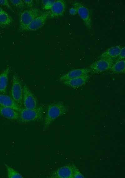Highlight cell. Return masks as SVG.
I'll list each match as a JSON object with an SVG mask.
<instances>
[{"instance_id": "cell-1", "label": "cell", "mask_w": 125, "mask_h": 178, "mask_svg": "<svg viewBox=\"0 0 125 178\" xmlns=\"http://www.w3.org/2000/svg\"><path fill=\"white\" fill-rule=\"evenodd\" d=\"M68 110V106L62 102L48 104L44 116L43 129H47L55 120L66 114Z\"/></svg>"}, {"instance_id": "cell-2", "label": "cell", "mask_w": 125, "mask_h": 178, "mask_svg": "<svg viewBox=\"0 0 125 178\" xmlns=\"http://www.w3.org/2000/svg\"><path fill=\"white\" fill-rule=\"evenodd\" d=\"M19 112L20 122L26 123L42 119L45 114V106L42 104L34 108L27 109L22 108Z\"/></svg>"}, {"instance_id": "cell-3", "label": "cell", "mask_w": 125, "mask_h": 178, "mask_svg": "<svg viewBox=\"0 0 125 178\" xmlns=\"http://www.w3.org/2000/svg\"><path fill=\"white\" fill-rule=\"evenodd\" d=\"M41 13L39 10L33 7L21 12L19 17L20 31H23L35 18Z\"/></svg>"}, {"instance_id": "cell-4", "label": "cell", "mask_w": 125, "mask_h": 178, "mask_svg": "<svg viewBox=\"0 0 125 178\" xmlns=\"http://www.w3.org/2000/svg\"><path fill=\"white\" fill-rule=\"evenodd\" d=\"M71 3L76 9L77 13L83 21L88 29L91 31L92 29V20L89 9L82 3L78 1L71 2Z\"/></svg>"}, {"instance_id": "cell-5", "label": "cell", "mask_w": 125, "mask_h": 178, "mask_svg": "<svg viewBox=\"0 0 125 178\" xmlns=\"http://www.w3.org/2000/svg\"><path fill=\"white\" fill-rule=\"evenodd\" d=\"M11 94L13 100L22 107L23 105V86L18 76L15 74L12 77Z\"/></svg>"}, {"instance_id": "cell-6", "label": "cell", "mask_w": 125, "mask_h": 178, "mask_svg": "<svg viewBox=\"0 0 125 178\" xmlns=\"http://www.w3.org/2000/svg\"><path fill=\"white\" fill-rule=\"evenodd\" d=\"M114 62L112 59L99 58L90 65L89 68L93 73H101L109 70Z\"/></svg>"}, {"instance_id": "cell-7", "label": "cell", "mask_w": 125, "mask_h": 178, "mask_svg": "<svg viewBox=\"0 0 125 178\" xmlns=\"http://www.w3.org/2000/svg\"><path fill=\"white\" fill-rule=\"evenodd\" d=\"M23 105L27 109L34 108L38 106L37 100L26 85L23 86Z\"/></svg>"}, {"instance_id": "cell-8", "label": "cell", "mask_w": 125, "mask_h": 178, "mask_svg": "<svg viewBox=\"0 0 125 178\" xmlns=\"http://www.w3.org/2000/svg\"><path fill=\"white\" fill-rule=\"evenodd\" d=\"M72 164L60 167L52 171L50 174L49 178H73Z\"/></svg>"}, {"instance_id": "cell-9", "label": "cell", "mask_w": 125, "mask_h": 178, "mask_svg": "<svg viewBox=\"0 0 125 178\" xmlns=\"http://www.w3.org/2000/svg\"><path fill=\"white\" fill-rule=\"evenodd\" d=\"M48 11L42 13L35 18L23 31H35L42 27L48 17Z\"/></svg>"}, {"instance_id": "cell-10", "label": "cell", "mask_w": 125, "mask_h": 178, "mask_svg": "<svg viewBox=\"0 0 125 178\" xmlns=\"http://www.w3.org/2000/svg\"><path fill=\"white\" fill-rule=\"evenodd\" d=\"M66 5V2L64 0H55L50 10L48 11V17L53 18L62 16L65 11Z\"/></svg>"}, {"instance_id": "cell-11", "label": "cell", "mask_w": 125, "mask_h": 178, "mask_svg": "<svg viewBox=\"0 0 125 178\" xmlns=\"http://www.w3.org/2000/svg\"><path fill=\"white\" fill-rule=\"evenodd\" d=\"M90 75L87 74L62 82L63 84L73 88H78L85 85L88 81Z\"/></svg>"}, {"instance_id": "cell-12", "label": "cell", "mask_w": 125, "mask_h": 178, "mask_svg": "<svg viewBox=\"0 0 125 178\" xmlns=\"http://www.w3.org/2000/svg\"><path fill=\"white\" fill-rule=\"evenodd\" d=\"M91 72L89 68H78L73 69L62 75L59 78L60 82L68 80L89 74Z\"/></svg>"}, {"instance_id": "cell-13", "label": "cell", "mask_w": 125, "mask_h": 178, "mask_svg": "<svg viewBox=\"0 0 125 178\" xmlns=\"http://www.w3.org/2000/svg\"><path fill=\"white\" fill-rule=\"evenodd\" d=\"M0 105L11 108L18 112L22 108L10 96L3 94H0Z\"/></svg>"}, {"instance_id": "cell-14", "label": "cell", "mask_w": 125, "mask_h": 178, "mask_svg": "<svg viewBox=\"0 0 125 178\" xmlns=\"http://www.w3.org/2000/svg\"><path fill=\"white\" fill-rule=\"evenodd\" d=\"M0 115L6 118L18 121L19 112L12 108L0 105Z\"/></svg>"}, {"instance_id": "cell-15", "label": "cell", "mask_w": 125, "mask_h": 178, "mask_svg": "<svg viewBox=\"0 0 125 178\" xmlns=\"http://www.w3.org/2000/svg\"><path fill=\"white\" fill-rule=\"evenodd\" d=\"M122 47L120 45L112 47L103 52L99 58H108L114 59L118 57Z\"/></svg>"}, {"instance_id": "cell-16", "label": "cell", "mask_w": 125, "mask_h": 178, "mask_svg": "<svg viewBox=\"0 0 125 178\" xmlns=\"http://www.w3.org/2000/svg\"><path fill=\"white\" fill-rule=\"evenodd\" d=\"M10 68L8 67L0 74V92H6L8 82V75L10 72Z\"/></svg>"}, {"instance_id": "cell-17", "label": "cell", "mask_w": 125, "mask_h": 178, "mask_svg": "<svg viewBox=\"0 0 125 178\" xmlns=\"http://www.w3.org/2000/svg\"><path fill=\"white\" fill-rule=\"evenodd\" d=\"M112 73L119 74L124 73L125 72V61L124 60H118L114 62L109 70Z\"/></svg>"}, {"instance_id": "cell-18", "label": "cell", "mask_w": 125, "mask_h": 178, "mask_svg": "<svg viewBox=\"0 0 125 178\" xmlns=\"http://www.w3.org/2000/svg\"><path fill=\"white\" fill-rule=\"evenodd\" d=\"M12 22L11 17L4 11L0 14V26L6 27L11 24Z\"/></svg>"}, {"instance_id": "cell-19", "label": "cell", "mask_w": 125, "mask_h": 178, "mask_svg": "<svg viewBox=\"0 0 125 178\" xmlns=\"http://www.w3.org/2000/svg\"><path fill=\"white\" fill-rule=\"evenodd\" d=\"M4 165L7 171L8 178H23L22 176L16 170L6 163Z\"/></svg>"}, {"instance_id": "cell-20", "label": "cell", "mask_w": 125, "mask_h": 178, "mask_svg": "<svg viewBox=\"0 0 125 178\" xmlns=\"http://www.w3.org/2000/svg\"><path fill=\"white\" fill-rule=\"evenodd\" d=\"M72 164L73 170V178H84V176L81 173L76 165L73 163Z\"/></svg>"}, {"instance_id": "cell-21", "label": "cell", "mask_w": 125, "mask_h": 178, "mask_svg": "<svg viewBox=\"0 0 125 178\" xmlns=\"http://www.w3.org/2000/svg\"><path fill=\"white\" fill-rule=\"evenodd\" d=\"M11 3L15 7L19 8H23L25 7V4L23 0H11Z\"/></svg>"}, {"instance_id": "cell-22", "label": "cell", "mask_w": 125, "mask_h": 178, "mask_svg": "<svg viewBox=\"0 0 125 178\" xmlns=\"http://www.w3.org/2000/svg\"><path fill=\"white\" fill-rule=\"evenodd\" d=\"M55 0H42V3L43 8L45 10H49L51 8Z\"/></svg>"}, {"instance_id": "cell-23", "label": "cell", "mask_w": 125, "mask_h": 178, "mask_svg": "<svg viewBox=\"0 0 125 178\" xmlns=\"http://www.w3.org/2000/svg\"><path fill=\"white\" fill-rule=\"evenodd\" d=\"M125 57V47H122L119 55L118 57V60H124Z\"/></svg>"}, {"instance_id": "cell-24", "label": "cell", "mask_w": 125, "mask_h": 178, "mask_svg": "<svg viewBox=\"0 0 125 178\" xmlns=\"http://www.w3.org/2000/svg\"><path fill=\"white\" fill-rule=\"evenodd\" d=\"M0 4L4 6L10 10L12 11L8 1L7 0H0Z\"/></svg>"}, {"instance_id": "cell-25", "label": "cell", "mask_w": 125, "mask_h": 178, "mask_svg": "<svg viewBox=\"0 0 125 178\" xmlns=\"http://www.w3.org/2000/svg\"><path fill=\"white\" fill-rule=\"evenodd\" d=\"M25 5L26 4L28 7L31 8H33L34 3L33 2L32 0H23Z\"/></svg>"}, {"instance_id": "cell-26", "label": "cell", "mask_w": 125, "mask_h": 178, "mask_svg": "<svg viewBox=\"0 0 125 178\" xmlns=\"http://www.w3.org/2000/svg\"><path fill=\"white\" fill-rule=\"evenodd\" d=\"M69 12L71 15H76L77 13V10L74 7L70 8L69 10Z\"/></svg>"}, {"instance_id": "cell-27", "label": "cell", "mask_w": 125, "mask_h": 178, "mask_svg": "<svg viewBox=\"0 0 125 178\" xmlns=\"http://www.w3.org/2000/svg\"><path fill=\"white\" fill-rule=\"evenodd\" d=\"M4 11V10H3V9L1 8V7L0 6V14L3 12Z\"/></svg>"}]
</instances>
